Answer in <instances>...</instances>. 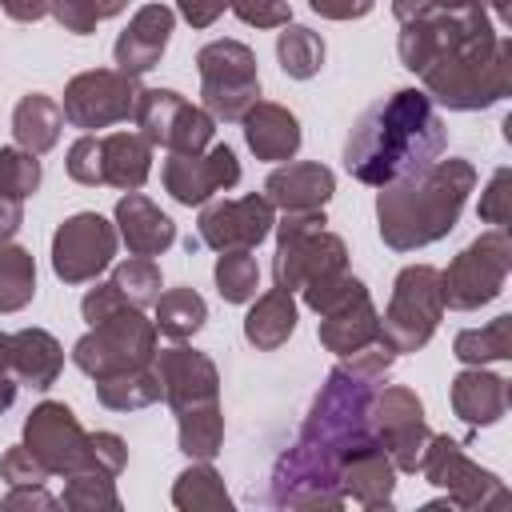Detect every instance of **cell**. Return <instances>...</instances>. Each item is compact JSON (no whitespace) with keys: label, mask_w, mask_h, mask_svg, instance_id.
I'll return each instance as SVG.
<instances>
[{"label":"cell","mask_w":512,"mask_h":512,"mask_svg":"<svg viewBox=\"0 0 512 512\" xmlns=\"http://www.w3.org/2000/svg\"><path fill=\"white\" fill-rule=\"evenodd\" d=\"M172 24H176L172 8H164V4H144V8L128 20V28L120 32V40H116V48H112L116 68L128 72V76H140V72L156 68L160 56H164V48H168Z\"/></svg>","instance_id":"cell-20"},{"label":"cell","mask_w":512,"mask_h":512,"mask_svg":"<svg viewBox=\"0 0 512 512\" xmlns=\"http://www.w3.org/2000/svg\"><path fill=\"white\" fill-rule=\"evenodd\" d=\"M100 168H104V184L120 192H136L152 172V144L140 132H108L100 136Z\"/></svg>","instance_id":"cell-27"},{"label":"cell","mask_w":512,"mask_h":512,"mask_svg":"<svg viewBox=\"0 0 512 512\" xmlns=\"http://www.w3.org/2000/svg\"><path fill=\"white\" fill-rule=\"evenodd\" d=\"M136 76L120 72V68H92V72H80L68 80L64 88V120L72 128H108V124H120L132 116L136 108Z\"/></svg>","instance_id":"cell-12"},{"label":"cell","mask_w":512,"mask_h":512,"mask_svg":"<svg viewBox=\"0 0 512 512\" xmlns=\"http://www.w3.org/2000/svg\"><path fill=\"white\" fill-rule=\"evenodd\" d=\"M64 504L68 508H120V496L112 488V476L104 472H76L68 476V488H64Z\"/></svg>","instance_id":"cell-40"},{"label":"cell","mask_w":512,"mask_h":512,"mask_svg":"<svg viewBox=\"0 0 512 512\" xmlns=\"http://www.w3.org/2000/svg\"><path fill=\"white\" fill-rule=\"evenodd\" d=\"M92 4H96L100 20H104V16H116V12H124V8H128V0H92Z\"/></svg>","instance_id":"cell-55"},{"label":"cell","mask_w":512,"mask_h":512,"mask_svg":"<svg viewBox=\"0 0 512 512\" xmlns=\"http://www.w3.org/2000/svg\"><path fill=\"white\" fill-rule=\"evenodd\" d=\"M468 8H492L500 24L508 20V0H392V12L400 24L440 16V12H468Z\"/></svg>","instance_id":"cell-41"},{"label":"cell","mask_w":512,"mask_h":512,"mask_svg":"<svg viewBox=\"0 0 512 512\" xmlns=\"http://www.w3.org/2000/svg\"><path fill=\"white\" fill-rule=\"evenodd\" d=\"M40 188V160L36 152L16 148H0V196L8 200H28Z\"/></svg>","instance_id":"cell-39"},{"label":"cell","mask_w":512,"mask_h":512,"mask_svg":"<svg viewBox=\"0 0 512 512\" xmlns=\"http://www.w3.org/2000/svg\"><path fill=\"white\" fill-rule=\"evenodd\" d=\"M292 332H296V300H292V292H284V288L264 292V296L248 308V316H244V336H248V344L260 348V352H272V348L288 344Z\"/></svg>","instance_id":"cell-29"},{"label":"cell","mask_w":512,"mask_h":512,"mask_svg":"<svg viewBox=\"0 0 512 512\" xmlns=\"http://www.w3.org/2000/svg\"><path fill=\"white\" fill-rule=\"evenodd\" d=\"M156 356V324L140 308H120L116 316L92 324L88 336L72 344V364L92 380H108L132 368H148Z\"/></svg>","instance_id":"cell-6"},{"label":"cell","mask_w":512,"mask_h":512,"mask_svg":"<svg viewBox=\"0 0 512 512\" xmlns=\"http://www.w3.org/2000/svg\"><path fill=\"white\" fill-rule=\"evenodd\" d=\"M200 244L216 248V252H228V248H256L276 216H272V204L268 196L252 192V196H240V200H212V204H200Z\"/></svg>","instance_id":"cell-17"},{"label":"cell","mask_w":512,"mask_h":512,"mask_svg":"<svg viewBox=\"0 0 512 512\" xmlns=\"http://www.w3.org/2000/svg\"><path fill=\"white\" fill-rule=\"evenodd\" d=\"M244 140L260 160H292L300 148V120L272 100H256L244 112Z\"/></svg>","instance_id":"cell-25"},{"label":"cell","mask_w":512,"mask_h":512,"mask_svg":"<svg viewBox=\"0 0 512 512\" xmlns=\"http://www.w3.org/2000/svg\"><path fill=\"white\" fill-rule=\"evenodd\" d=\"M208 320V304L196 288H168L156 296V332L168 340H188L204 328Z\"/></svg>","instance_id":"cell-30"},{"label":"cell","mask_w":512,"mask_h":512,"mask_svg":"<svg viewBox=\"0 0 512 512\" xmlns=\"http://www.w3.org/2000/svg\"><path fill=\"white\" fill-rule=\"evenodd\" d=\"M180 4V16L192 24V28H208L224 8H228V0H176Z\"/></svg>","instance_id":"cell-51"},{"label":"cell","mask_w":512,"mask_h":512,"mask_svg":"<svg viewBox=\"0 0 512 512\" xmlns=\"http://www.w3.org/2000/svg\"><path fill=\"white\" fill-rule=\"evenodd\" d=\"M508 268H512V244H508L504 228L484 232L480 240H472V244L440 272L444 308L472 312V308L496 300L500 288H504V280H508Z\"/></svg>","instance_id":"cell-9"},{"label":"cell","mask_w":512,"mask_h":512,"mask_svg":"<svg viewBox=\"0 0 512 512\" xmlns=\"http://www.w3.org/2000/svg\"><path fill=\"white\" fill-rule=\"evenodd\" d=\"M4 508H56V500L40 484H20L4 496Z\"/></svg>","instance_id":"cell-52"},{"label":"cell","mask_w":512,"mask_h":512,"mask_svg":"<svg viewBox=\"0 0 512 512\" xmlns=\"http://www.w3.org/2000/svg\"><path fill=\"white\" fill-rule=\"evenodd\" d=\"M116 236L128 244L132 256H160L176 240V224L140 192L120 196L116 204Z\"/></svg>","instance_id":"cell-23"},{"label":"cell","mask_w":512,"mask_h":512,"mask_svg":"<svg viewBox=\"0 0 512 512\" xmlns=\"http://www.w3.org/2000/svg\"><path fill=\"white\" fill-rule=\"evenodd\" d=\"M324 208H300V212H284L276 228V260H272V276L276 288L292 292L304 288L312 280L336 276L348 268V248L340 236L324 232Z\"/></svg>","instance_id":"cell-5"},{"label":"cell","mask_w":512,"mask_h":512,"mask_svg":"<svg viewBox=\"0 0 512 512\" xmlns=\"http://www.w3.org/2000/svg\"><path fill=\"white\" fill-rule=\"evenodd\" d=\"M444 152V124L432 108V96L420 88H400L376 100L348 132L344 168L372 188L416 176Z\"/></svg>","instance_id":"cell-3"},{"label":"cell","mask_w":512,"mask_h":512,"mask_svg":"<svg viewBox=\"0 0 512 512\" xmlns=\"http://www.w3.org/2000/svg\"><path fill=\"white\" fill-rule=\"evenodd\" d=\"M64 368V348L44 328L8 332V376L28 388H52Z\"/></svg>","instance_id":"cell-22"},{"label":"cell","mask_w":512,"mask_h":512,"mask_svg":"<svg viewBox=\"0 0 512 512\" xmlns=\"http://www.w3.org/2000/svg\"><path fill=\"white\" fill-rule=\"evenodd\" d=\"M164 396L160 388V376L156 368H132V372H120V376H108V380H96V400L112 412H132V408H148Z\"/></svg>","instance_id":"cell-31"},{"label":"cell","mask_w":512,"mask_h":512,"mask_svg":"<svg viewBox=\"0 0 512 512\" xmlns=\"http://www.w3.org/2000/svg\"><path fill=\"white\" fill-rule=\"evenodd\" d=\"M196 72H200V96L204 112L212 120L236 124L244 112L260 100V76H256V56L240 40H212L196 52Z\"/></svg>","instance_id":"cell-8"},{"label":"cell","mask_w":512,"mask_h":512,"mask_svg":"<svg viewBox=\"0 0 512 512\" xmlns=\"http://www.w3.org/2000/svg\"><path fill=\"white\" fill-rule=\"evenodd\" d=\"M228 8L244 24H256V28H284V24H292L288 0H228Z\"/></svg>","instance_id":"cell-46"},{"label":"cell","mask_w":512,"mask_h":512,"mask_svg":"<svg viewBox=\"0 0 512 512\" xmlns=\"http://www.w3.org/2000/svg\"><path fill=\"white\" fill-rule=\"evenodd\" d=\"M452 408L460 420L468 424H496L508 412V380L484 372L480 364H468L456 380H452Z\"/></svg>","instance_id":"cell-26"},{"label":"cell","mask_w":512,"mask_h":512,"mask_svg":"<svg viewBox=\"0 0 512 512\" xmlns=\"http://www.w3.org/2000/svg\"><path fill=\"white\" fill-rule=\"evenodd\" d=\"M116 256V224H108L100 212H76L68 216L52 236V272L64 284L96 280Z\"/></svg>","instance_id":"cell-13"},{"label":"cell","mask_w":512,"mask_h":512,"mask_svg":"<svg viewBox=\"0 0 512 512\" xmlns=\"http://www.w3.org/2000/svg\"><path fill=\"white\" fill-rule=\"evenodd\" d=\"M132 120L148 144L168 152H204L216 136V120L172 88H140Z\"/></svg>","instance_id":"cell-10"},{"label":"cell","mask_w":512,"mask_h":512,"mask_svg":"<svg viewBox=\"0 0 512 512\" xmlns=\"http://www.w3.org/2000/svg\"><path fill=\"white\" fill-rule=\"evenodd\" d=\"M0 376H8V332H0Z\"/></svg>","instance_id":"cell-57"},{"label":"cell","mask_w":512,"mask_h":512,"mask_svg":"<svg viewBox=\"0 0 512 512\" xmlns=\"http://www.w3.org/2000/svg\"><path fill=\"white\" fill-rule=\"evenodd\" d=\"M68 32H76V36H88V32H96V20H100V12H96V4L92 0H52V8H48Z\"/></svg>","instance_id":"cell-48"},{"label":"cell","mask_w":512,"mask_h":512,"mask_svg":"<svg viewBox=\"0 0 512 512\" xmlns=\"http://www.w3.org/2000/svg\"><path fill=\"white\" fill-rule=\"evenodd\" d=\"M180 416V452L192 460H212L224 444V412L220 404H196L176 412Z\"/></svg>","instance_id":"cell-32"},{"label":"cell","mask_w":512,"mask_h":512,"mask_svg":"<svg viewBox=\"0 0 512 512\" xmlns=\"http://www.w3.org/2000/svg\"><path fill=\"white\" fill-rule=\"evenodd\" d=\"M396 48L404 68L456 112L488 108L512 88V44L484 8L408 20Z\"/></svg>","instance_id":"cell-1"},{"label":"cell","mask_w":512,"mask_h":512,"mask_svg":"<svg viewBox=\"0 0 512 512\" xmlns=\"http://www.w3.org/2000/svg\"><path fill=\"white\" fill-rule=\"evenodd\" d=\"M364 284L356 280V276H348V268L344 272H336V276H324V280H312V284H304V304L312 308V312H332L336 304H344L348 296H356Z\"/></svg>","instance_id":"cell-42"},{"label":"cell","mask_w":512,"mask_h":512,"mask_svg":"<svg viewBox=\"0 0 512 512\" xmlns=\"http://www.w3.org/2000/svg\"><path fill=\"white\" fill-rule=\"evenodd\" d=\"M392 484H396V468H392V460L376 436L356 440L340 456V492L352 496L356 504L384 508L392 500Z\"/></svg>","instance_id":"cell-19"},{"label":"cell","mask_w":512,"mask_h":512,"mask_svg":"<svg viewBox=\"0 0 512 512\" xmlns=\"http://www.w3.org/2000/svg\"><path fill=\"white\" fill-rule=\"evenodd\" d=\"M368 408H372V384H360L344 368H332L328 384L320 388V396H316V404L300 428V440L276 464L272 500L288 504V508H320V504L336 508V504H344L340 456L356 440L372 436Z\"/></svg>","instance_id":"cell-2"},{"label":"cell","mask_w":512,"mask_h":512,"mask_svg":"<svg viewBox=\"0 0 512 512\" xmlns=\"http://www.w3.org/2000/svg\"><path fill=\"white\" fill-rule=\"evenodd\" d=\"M256 284H260V268H256L252 248L220 252V260H216V288H220V296L228 304H248L256 296Z\"/></svg>","instance_id":"cell-37"},{"label":"cell","mask_w":512,"mask_h":512,"mask_svg":"<svg viewBox=\"0 0 512 512\" xmlns=\"http://www.w3.org/2000/svg\"><path fill=\"white\" fill-rule=\"evenodd\" d=\"M456 360L460 364H488L512 356V316H496L484 328H464L456 336Z\"/></svg>","instance_id":"cell-34"},{"label":"cell","mask_w":512,"mask_h":512,"mask_svg":"<svg viewBox=\"0 0 512 512\" xmlns=\"http://www.w3.org/2000/svg\"><path fill=\"white\" fill-rule=\"evenodd\" d=\"M308 4H312V12H320L328 20H360L372 12L376 0H308Z\"/></svg>","instance_id":"cell-50"},{"label":"cell","mask_w":512,"mask_h":512,"mask_svg":"<svg viewBox=\"0 0 512 512\" xmlns=\"http://www.w3.org/2000/svg\"><path fill=\"white\" fill-rule=\"evenodd\" d=\"M48 476H52V472L32 456L28 444L8 448L4 460H0V480H8V488H20V484H44Z\"/></svg>","instance_id":"cell-43"},{"label":"cell","mask_w":512,"mask_h":512,"mask_svg":"<svg viewBox=\"0 0 512 512\" xmlns=\"http://www.w3.org/2000/svg\"><path fill=\"white\" fill-rule=\"evenodd\" d=\"M172 504L176 508H184V512H200V508H232V496L224 492V480L208 468V460H200V464H192L188 472H180V480H176V488H172Z\"/></svg>","instance_id":"cell-36"},{"label":"cell","mask_w":512,"mask_h":512,"mask_svg":"<svg viewBox=\"0 0 512 512\" xmlns=\"http://www.w3.org/2000/svg\"><path fill=\"white\" fill-rule=\"evenodd\" d=\"M160 180L176 204L200 208L216 192H228L240 180V160L228 144H208L204 152H168Z\"/></svg>","instance_id":"cell-16"},{"label":"cell","mask_w":512,"mask_h":512,"mask_svg":"<svg viewBox=\"0 0 512 512\" xmlns=\"http://www.w3.org/2000/svg\"><path fill=\"white\" fill-rule=\"evenodd\" d=\"M368 424H372V436L384 444L396 472L420 468V456H424V444L432 432L424 424V408L412 388H384L380 396H372Z\"/></svg>","instance_id":"cell-14"},{"label":"cell","mask_w":512,"mask_h":512,"mask_svg":"<svg viewBox=\"0 0 512 512\" xmlns=\"http://www.w3.org/2000/svg\"><path fill=\"white\" fill-rule=\"evenodd\" d=\"M120 308H128V300H124V292L108 280V284H96L84 300H80V312H84V320L88 324H100V320H108V316H116Z\"/></svg>","instance_id":"cell-47"},{"label":"cell","mask_w":512,"mask_h":512,"mask_svg":"<svg viewBox=\"0 0 512 512\" xmlns=\"http://www.w3.org/2000/svg\"><path fill=\"white\" fill-rule=\"evenodd\" d=\"M36 296V260L28 248L0 244V312H20Z\"/></svg>","instance_id":"cell-33"},{"label":"cell","mask_w":512,"mask_h":512,"mask_svg":"<svg viewBox=\"0 0 512 512\" xmlns=\"http://www.w3.org/2000/svg\"><path fill=\"white\" fill-rule=\"evenodd\" d=\"M416 472H424L428 484L444 488L448 492L444 504H452V508H476L488 500H504L500 480L492 472H484L480 464H472L452 436H428Z\"/></svg>","instance_id":"cell-15"},{"label":"cell","mask_w":512,"mask_h":512,"mask_svg":"<svg viewBox=\"0 0 512 512\" xmlns=\"http://www.w3.org/2000/svg\"><path fill=\"white\" fill-rule=\"evenodd\" d=\"M152 368L160 376V388H164V400H168L172 412H184V408H196V404H212L220 396L216 364L204 352L184 348L180 340H176V348L156 352Z\"/></svg>","instance_id":"cell-18"},{"label":"cell","mask_w":512,"mask_h":512,"mask_svg":"<svg viewBox=\"0 0 512 512\" xmlns=\"http://www.w3.org/2000/svg\"><path fill=\"white\" fill-rule=\"evenodd\" d=\"M440 316H444L440 268L408 264L392 284L388 312L380 316V344L388 352H416L432 340Z\"/></svg>","instance_id":"cell-7"},{"label":"cell","mask_w":512,"mask_h":512,"mask_svg":"<svg viewBox=\"0 0 512 512\" xmlns=\"http://www.w3.org/2000/svg\"><path fill=\"white\" fill-rule=\"evenodd\" d=\"M332 192H336V176H332L324 164H316V160L284 164V168H276V172L264 180L268 204H272V208H284V212L324 208Z\"/></svg>","instance_id":"cell-21"},{"label":"cell","mask_w":512,"mask_h":512,"mask_svg":"<svg viewBox=\"0 0 512 512\" xmlns=\"http://www.w3.org/2000/svg\"><path fill=\"white\" fill-rule=\"evenodd\" d=\"M376 340H380V316L368 300V288H360L356 296H348L344 304H336L332 312L320 316V344L336 356H348Z\"/></svg>","instance_id":"cell-24"},{"label":"cell","mask_w":512,"mask_h":512,"mask_svg":"<svg viewBox=\"0 0 512 512\" xmlns=\"http://www.w3.org/2000/svg\"><path fill=\"white\" fill-rule=\"evenodd\" d=\"M12 400H16V380H12V376H0V412H4Z\"/></svg>","instance_id":"cell-56"},{"label":"cell","mask_w":512,"mask_h":512,"mask_svg":"<svg viewBox=\"0 0 512 512\" xmlns=\"http://www.w3.org/2000/svg\"><path fill=\"white\" fill-rule=\"evenodd\" d=\"M92 460L104 476H120V468L128 464V448L116 432H92Z\"/></svg>","instance_id":"cell-49"},{"label":"cell","mask_w":512,"mask_h":512,"mask_svg":"<svg viewBox=\"0 0 512 512\" xmlns=\"http://www.w3.org/2000/svg\"><path fill=\"white\" fill-rule=\"evenodd\" d=\"M60 128H64V108L44 92H28L12 112V136L24 152L44 156L48 148H56Z\"/></svg>","instance_id":"cell-28"},{"label":"cell","mask_w":512,"mask_h":512,"mask_svg":"<svg viewBox=\"0 0 512 512\" xmlns=\"http://www.w3.org/2000/svg\"><path fill=\"white\" fill-rule=\"evenodd\" d=\"M476 188V168L468 160H432L408 180H396L380 188L376 196V220L380 236L396 252L424 248L440 236H448L468 204V192Z\"/></svg>","instance_id":"cell-4"},{"label":"cell","mask_w":512,"mask_h":512,"mask_svg":"<svg viewBox=\"0 0 512 512\" xmlns=\"http://www.w3.org/2000/svg\"><path fill=\"white\" fill-rule=\"evenodd\" d=\"M0 8H4L12 20L32 24V20H40V16L52 8V0H0Z\"/></svg>","instance_id":"cell-53"},{"label":"cell","mask_w":512,"mask_h":512,"mask_svg":"<svg viewBox=\"0 0 512 512\" xmlns=\"http://www.w3.org/2000/svg\"><path fill=\"white\" fill-rule=\"evenodd\" d=\"M68 176L76 184H104V168H100V136L84 132L72 148H68Z\"/></svg>","instance_id":"cell-44"},{"label":"cell","mask_w":512,"mask_h":512,"mask_svg":"<svg viewBox=\"0 0 512 512\" xmlns=\"http://www.w3.org/2000/svg\"><path fill=\"white\" fill-rule=\"evenodd\" d=\"M112 284L124 292V300L132 308H148L160 296V268L152 264V256H128V260L116 264Z\"/></svg>","instance_id":"cell-38"},{"label":"cell","mask_w":512,"mask_h":512,"mask_svg":"<svg viewBox=\"0 0 512 512\" xmlns=\"http://www.w3.org/2000/svg\"><path fill=\"white\" fill-rule=\"evenodd\" d=\"M24 444L32 448V456L52 472V476H76V472H100L92 460V432H84L76 424V416L56 404L44 400L28 412L24 420Z\"/></svg>","instance_id":"cell-11"},{"label":"cell","mask_w":512,"mask_h":512,"mask_svg":"<svg viewBox=\"0 0 512 512\" xmlns=\"http://www.w3.org/2000/svg\"><path fill=\"white\" fill-rule=\"evenodd\" d=\"M508 184H512V172L508 168H496V176L488 180V188L480 196V220L484 224H496V228L508 224V216H512V192H508Z\"/></svg>","instance_id":"cell-45"},{"label":"cell","mask_w":512,"mask_h":512,"mask_svg":"<svg viewBox=\"0 0 512 512\" xmlns=\"http://www.w3.org/2000/svg\"><path fill=\"white\" fill-rule=\"evenodd\" d=\"M276 56H280V68H284L292 80H308V76H316L320 64H324V40H320L312 28L284 24V32L276 36Z\"/></svg>","instance_id":"cell-35"},{"label":"cell","mask_w":512,"mask_h":512,"mask_svg":"<svg viewBox=\"0 0 512 512\" xmlns=\"http://www.w3.org/2000/svg\"><path fill=\"white\" fill-rule=\"evenodd\" d=\"M20 224H24V200H8V196H0V244L12 240Z\"/></svg>","instance_id":"cell-54"}]
</instances>
